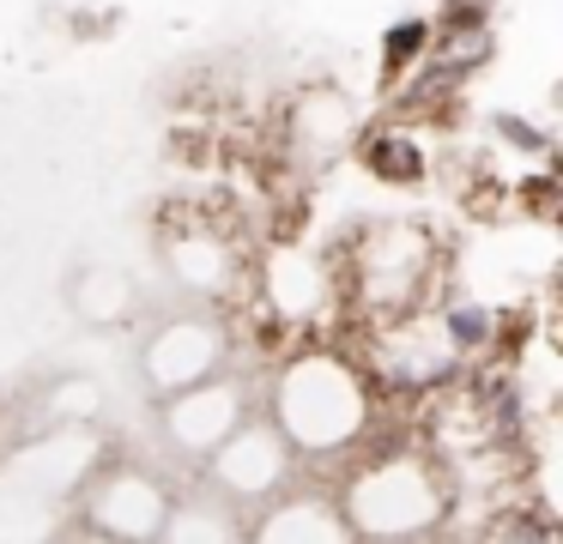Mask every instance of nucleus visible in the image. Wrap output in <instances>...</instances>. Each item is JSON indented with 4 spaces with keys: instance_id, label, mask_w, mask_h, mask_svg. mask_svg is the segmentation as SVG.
Instances as JSON below:
<instances>
[{
    "instance_id": "obj_2",
    "label": "nucleus",
    "mask_w": 563,
    "mask_h": 544,
    "mask_svg": "<svg viewBox=\"0 0 563 544\" xmlns=\"http://www.w3.org/2000/svg\"><path fill=\"white\" fill-rule=\"evenodd\" d=\"M424 43H430V24L424 19H400L388 31V43H382V55H388V67H406L412 55H424Z\"/></svg>"
},
{
    "instance_id": "obj_1",
    "label": "nucleus",
    "mask_w": 563,
    "mask_h": 544,
    "mask_svg": "<svg viewBox=\"0 0 563 544\" xmlns=\"http://www.w3.org/2000/svg\"><path fill=\"white\" fill-rule=\"evenodd\" d=\"M369 164H376V176H388V181H418L424 176V157H418V145H406V140H369Z\"/></svg>"
},
{
    "instance_id": "obj_3",
    "label": "nucleus",
    "mask_w": 563,
    "mask_h": 544,
    "mask_svg": "<svg viewBox=\"0 0 563 544\" xmlns=\"http://www.w3.org/2000/svg\"><path fill=\"white\" fill-rule=\"evenodd\" d=\"M449 333H454V345H485V338H490V314L478 309V302H466V309L449 314Z\"/></svg>"
},
{
    "instance_id": "obj_4",
    "label": "nucleus",
    "mask_w": 563,
    "mask_h": 544,
    "mask_svg": "<svg viewBox=\"0 0 563 544\" xmlns=\"http://www.w3.org/2000/svg\"><path fill=\"white\" fill-rule=\"evenodd\" d=\"M503 133H509V140H521L527 145V152H545V133H533V127H527V121H503Z\"/></svg>"
}]
</instances>
